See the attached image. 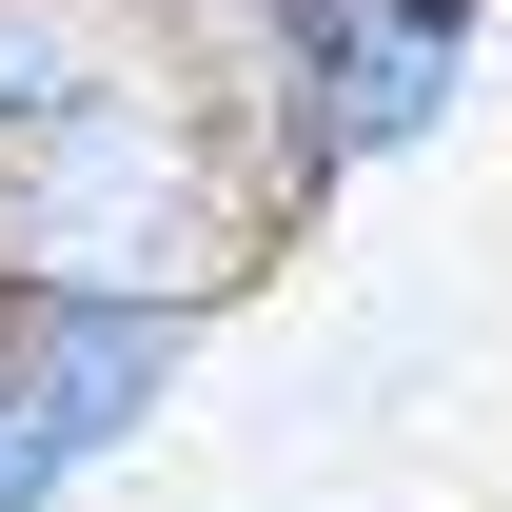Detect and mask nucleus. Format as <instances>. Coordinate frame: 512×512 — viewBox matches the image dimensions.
I'll list each match as a JSON object with an SVG mask.
<instances>
[{
	"instance_id": "obj_1",
	"label": "nucleus",
	"mask_w": 512,
	"mask_h": 512,
	"mask_svg": "<svg viewBox=\"0 0 512 512\" xmlns=\"http://www.w3.org/2000/svg\"><path fill=\"white\" fill-rule=\"evenodd\" d=\"M296 237L276 178H256V119L217 79H119L79 119L0 138V276H60V296H158V316H217L256 256Z\"/></svg>"
},
{
	"instance_id": "obj_3",
	"label": "nucleus",
	"mask_w": 512,
	"mask_h": 512,
	"mask_svg": "<svg viewBox=\"0 0 512 512\" xmlns=\"http://www.w3.org/2000/svg\"><path fill=\"white\" fill-rule=\"evenodd\" d=\"M197 316L158 296H60V276H0V512H60L79 473H119L138 414L178 394Z\"/></svg>"
},
{
	"instance_id": "obj_2",
	"label": "nucleus",
	"mask_w": 512,
	"mask_h": 512,
	"mask_svg": "<svg viewBox=\"0 0 512 512\" xmlns=\"http://www.w3.org/2000/svg\"><path fill=\"white\" fill-rule=\"evenodd\" d=\"M453 79H473V0H276V40H256V79H237L276 217H316L335 178L414 158V138L453 119Z\"/></svg>"
},
{
	"instance_id": "obj_4",
	"label": "nucleus",
	"mask_w": 512,
	"mask_h": 512,
	"mask_svg": "<svg viewBox=\"0 0 512 512\" xmlns=\"http://www.w3.org/2000/svg\"><path fill=\"white\" fill-rule=\"evenodd\" d=\"M178 40H158V0H0V138L79 119V99H119V79H158ZM197 79V60H178Z\"/></svg>"
}]
</instances>
